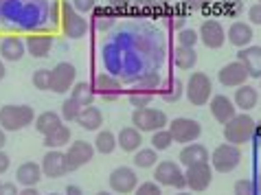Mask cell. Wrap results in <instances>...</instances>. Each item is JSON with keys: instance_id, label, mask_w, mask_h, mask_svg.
<instances>
[{"instance_id": "1", "label": "cell", "mask_w": 261, "mask_h": 195, "mask_svg": "<svg viewBox=\"0 0 261 195\" xmlns=\"http://www.w3.org/2000/svg\"><path fill=\"white\" fill-rule=\"evenodd\" d=\"M35 110L27 103H7L0 107V127L5 132H20L35 123Z\"/></svg>"}, {"instance_id": "2", "label": "cell", "mask_w": 261, "mask_h": 195, "mask_svg": "<svg viewBox=\"0 0 261 195\" xmlns=\"http://www.w3.org/2000/svg\"><path fill=\"white\" fill-rule=\"evenodd\" d=\"M255 127H257V121L252 119L248 112H237L235 117L224 125V141L230 143V145L242 147L255 138Z\"/></svg>"}, {"instance_id": "3", "label": "cell", "mask_w": 261, "mask_h": 195, "mask_svg": "<svg viewBox=\"0 0 261 195\" xmlns=\"http://www.w3.org/2000/svg\"><path fill=\"white\" fill-rule=\"evenodd\" d=\"M60 26H62V33L64 38L68 40H82L90 29V22L86 20V16H82L72 3L68 0H62L60 3Z\"/></svg>"}, {"instance_id": "4", "label": "cell", "mask_w": 261, "mask_h": 195, "mask_svg": "<svg viewBox=\"0 0 261 195\" xmlns=\"http://www.w3.org/2000/svg\"><path fill=\"white\" fill-rule=\"evenodd\" d=\"M185 97L195 107L206 105L213 99V79L202 70H193L191 77L185 81Z\"/></svg>"}, {"instance_id": "5", "label": "cell", "mask_w": 261, "mask_h": 195, "mask_svg": "<svg viewBox=\"0 0 261 195\" xmlns=\"http://www.w3.org/2000/svg\"><path fill=\"white\" fill-rule=\"evenodd\" d=\"M242 164V147L224 141L211 151V167L217 173H230Z\"/></svg>"}, {"instance_id": "6", "label": "cell", "mask_w": 261, "mask_h": 195, "mask_svg": "<svg viewBox=\"0 0 261 195\" xmlns=\"http://www.w3.org/2000/svg\"><path fill=\"white\" fill-rule=\"evenodd\" d=\"M132 125L136 129H141V132H158V129H165L169 125V119H167V114L163 110H158V107H139V110L132 112Z\"/></svg>"}, {"instance_id": "7", "label": "cell", "mask_w": 261, "mask_h": 195, "mask_svg": "<svg viewBox=\"0 0 261 195\" xmlns=\"http://www.w3.org/2000/svg\"><path fill=\"white\" fill-rule=\"evenodd\" d=\"M167 129L173 136V143H180V145H189V143H198V138L202 136V125L200 121L189 119V117H176L169 121Z\"/></svg>"}, {"instance_id": "8", "label": "cell", "mask_w": 261, "mask_h": 195, "mask_svg": "<svg viewBox=\"0 0 261 195\" xmlns=\"http://www.w3.org/2000/svg\"><path fill=\"white\" fill-rule=\"evenodd\" d=\"M154 180L161 186H173L178 191L187 189L185 169L180 167V162H173V160H158L154 169Z\"/></svg>"}, {"instance_id": "9", "label": "cell", "mask_w": 261, "mask_h": 195, "mask_svg": "<svg viewBox=\"0 0 261 195\" xmlns=\"http://www.w3.org/2000/svg\"><path fill=\"white\" fill-rule=\"evenodd\" d=\"M77 83V68L70 62H60L50 68V92L66 95Z\"/></svg>"}, {"instance_id": "10", "label": "cell", "mask_w": 261, "mask_h": 195, "mask_svg": "<svg viewBox=\"0 0 261 195\" xmlns=\"http://www.w3.org/2000/svg\"><path fill=\"white\" fill-rule=\"evenodd\" d=\"M92 88H95L97 99L103 101H117L121 99V95H125V88H123V81L119 77H114L110 73H97L92 77Z\"/></svg>"}, {"instance_id": "11", "label": "cell", "mask_w": 261, "mask_h": 195, "mask_svg": "<svg viewBox=\"0 0 261 195\" xmlns=\"http://www.w3.org/2000/svg\"><path fill=\"white\" fill-rule=\"evenodd\" d=\"M139 176H136V171L132 167H125V164H121V167L112 169L110 178H108V186H110L112 193L117 195H129L136 191V186H139Z\"/></svg>"}, {"instance_id": "12", "label": "cell", "mask_w": 261, "mask_h": 195, "mask_svg": "<svg viewBox=\"0 0 261 195\" xmlns=\"http://www.w3.org/2000/svg\"><path fill=\"white\" fill-rule=\"evenodd\" d=\"M213 167L211 162H200V164H191L185 167V180H187V189L191 193H202L206 191L213 182Z\"/></svg>"}, {"instance_id": "13", "label": "cell", "mask_w": 261, "mask_h": 195, "mask_svg": "<svg viewBox=\"0 0 261 195\" xmlns=\"http://www.w3.org/2000/svg\"><path fill=\"white\" fill-rule=\"evenodd\" d=\"M64 154H66L68 171H77V169H82L84 164H88L92 158H95L97 149H95V145H92V143H88V141H72Z\"/></svg>"}, {"instance_id": "14", "label": "cell", "mask_w": 261, "mask_h": 195, "mask_svg": "<svg viewBox=\"0 0 261 195\" xmlns=\"http://www.w3.org/2000/svg\"><path fill=\"white\" fill-rule=\"evenodd\" d=\"M198 33H200V42L204 44L206 48H222L224 46V42H226V31H224V26L220 20H215V18H208L204 20V22L200 24L198 29Z\"/></svg>"}, {"instance_id": "15", "label": "cell", "mask_w": 261, "mask_h": 195, "mask_svg": "<svg viewBox=\"0 0 261 195\" xmlns=\"http://www.w3.org/2000/svg\"><path fill=\"white\" fill-rule=\"evenodd\" d=\"M250 79L248 70L244 68V64L239 60H233L230 64L220 68V73H217V81H220L224 88H239V86H244L246 81Z\"/></svg>"}, {"instance_id": "16", "label": "cell", "mask_w": 261, "mask_h": 195, "mask_svg": "<svg viewBox=\"0 0 261 195\" xmlns=\"http://www.w3.org/2000/svg\"><path fill=\"white\" fill-rule=\"evenodd\" d=\"M42 171L44 176L50 180H57V178H64L68 173V162H66V154L60 149H50L42 158Z\"/></svg>"}, {"instance_id": "17", "label": "cell", "mask_w": 261, "mask_h": 195, "mask_svg": "<svg viewBox=\"0 0 261 195\" xmlns=\"http://www.w3.org/2000/svg\"><path fill=\"white\" fill-rule=\"evenodd\" d=\"M208 110H211L213 119L220 123V125H226V123L239 112L233 97H226V95H213V99L208 101Z\"/></svg>"}, {"instance_id": "18", "label": "cell", "mask_w": 261, "mask_h": 195, "mask_svg": "<svg viewBox=\"0 0 261 195\" xmlns=\"http://www.w3.org/2000/svg\"><path fill=\"white\" fill-rule=\"evenodd\" d=\"M226 40H228L237 50H242V48H246V46L252 44V40H255V29H252L250 22H244V20H235V22L228 26V31H226Z\"/></svg>"}, {"instance_id": "19", "label": "cell", "mask_w": 261, "mask_h": 195, "mask_svg": "<svg viewBox=\"0 0 261 195\" xmlns=\"http://www.w3.org/2000/svg\"><path fill=\"white\" fill-rule=\"evenodd\" d=\"M27 42V53L35 57V60H44L50 55V50L55 46V40L50 33H31L24 38Z\"/></svg>"}, {"instance_id": "20", "label": "cell", "mask_w": 261, "mask_h": 195, "mask_svg": "<svg viewBox=\"0 0 261 195\" xmlns=\"http://www.w3.org/2000/svg\"><path fill=\"white\" fill-rule=\"evenodd\" d=\"M27 53V42L20 35H5L0 38V57L3 62H20Z\"/></svg>"}, {"instance_id": "21", "label": "cell", "mask_w": 261, "mask_h": 195, "mask_svg": "<svg viewBox=\"0 0 261 195\" xmlns=\"http://www.w3.org/2000/svg\"><path fill=\"white\" fill-rule=\"evenodd\" d=\"M117 20H119V16L114 13L112 7H97V9L90 13V29L97 33H108L114 29Z\"/></svg>"}, {"instance_id": "22", "label": "cell", "mask_w": 261, "mask_h": 195, "mask_svg": "<svg viewBox=\"0 0 261 195\" xmlns=\"http://www.w3.org/2000/svg\"><path fill=\"white\" fill-rule=\"evenodd\" d=\"M237 60L248 70L250 79H261V46H246L237 50Z\"/></svg>"}, {"instance_id": "23", "label": "cell", "mask_w": 261, "mask_h": 195, "mask_svg": "<svg viewBox=\"0 0 261 195\" xmlns=\"http://www.w3.org/2000/svg\"><path fill=\"white\" fill-rule=\"evenodd\" d=\"M233 101H235L239 112H250V110H255L259 103V90L250 83H244V86H239V88H235Z\"/></svg>"}, {"instance_id": "24", "label": "cell", "mask_w": 261, "mask_h": 195, "mask_svg": "<svg viewBox=\"0 0 261 195\" xmlns=\"http://www.w3.org/2000/svg\"><path fill=\"white\" fill-rule=\"evenodd\" d=\"M42 176H44L42 164L33 160H27L16 169V182L20 186H35L42 180Z\"/></svg>"}, {"instance_id": "25", "label": "cell", "mask_w": 261, "mask_h": 195, "mask_svg": "<svg viewBox=\"0 0 261 195\" xmlns=\"http://www.w3.org/2000/svg\"><path fill=\"white\" fill-rule=\"evenodd\" d=\"M117 143L121 151H127V154H134L143 147V132L136 129L134 125H127V127H121V132L117 134Z\"/></svg>"}, {"instance_id": "26", "label": "cell", "mask_w": 261, "mask_h": 195, "mask_svg": "<svg viewBox=\"0 0 261 195\" xmlns=\"http://www.w3.org/2000/svg\"><path fill=\"white\" fill-rule=\"evenodd\" d=\"M178 160H180L182 167H191V164L208 162V149L204 145H200V143H189V145H182Z\"/></svg>"}, {"instance_id": "27", "label": "cell", "mask_w": 261, "mask_h": 195, "mask_svg": "<svg viewBox=\"0 0 261 195\" xmlns=\"http://www.w3.org/2000/svg\"><path fill=\"white\" fill-rule=\"evenodd\" d=\"M165 79L158 75V70H154V73H147V75H143L139 77L136 81L132 83V88L129 90H134V92H143V95H151V97H158V92H161V86H163Z\"/></svg>"}, {"instance_id": "28", "label": "cell", "mask_w": 261, "mask_h": 195, "mask_svg": "<svg viewBox=\"0 0 261 195\" xmlns=\"http://www.w3.org/2000/svg\"><path fill=\"white\" fill-rule=\"evenodd\" d=\"M158 97L167 103H176L185 97V81L178 77H167L163 86H161V92H158Z\"/></svg>"}, {"instance_id": "29", "label": "cell", "mask_w": 261, "mask_h": 195, "mask_svg": "<svg viewBox=\"0 0 261 195\" xmlns=\"http://www.w3.org/2000/svg\"><path fill=\"white\" fill-rule=\"evenodd\" d=\"M77 123L82 129H86V132H99L101 125H103V112H101L97 105H88L82 110Z\"/></svg>"}, {"instance_id": "30", "label": "cell", "mask_w": 261, "mask_h": 195, "mask_svg": "<svg viewBox=\"0 0 261 195\" xmlns=\"http://www.w3.org/2000/svg\"><path fill=\"white\" fill-rule=\"evenodd\" d=\"M72 143V132L68 127V123H62L57 129H53V132H48L44 136V147L46 149H62Z\"/></svg>"}, {"instance_id": "31", "label": "cell", "mask_w": 261, "mask_h": 195, "mask_svg": "<svg viewBox=\"0 0 261 195\" xmlns=\"http://www.w3.org/2000/svg\"><path fill=\"white\" fill-rule=\"evenodd\" d=\"M171 60L178 70H193L195 64H198V53H195L193 46H176Z\"/></svg>"}, {"instance_id": "32", "label": "cell", "mask_w": 261, "mask_h": 195, "mask_svg": "<svg viewBox=\"0 0 261 195\" xmlns=\"http://www.w3.org/2000/svg\"><path fill=\"white\" fill-rule=\"evenodd\" d=\"M70 97L77 101L82 107H88V105H95L97 95H95V88H92V81H77L70 90Z\"/></svg>"}, {"instance_id": "33", "label": "cell", "mask_w": 261, "mask_h": 195, "mask_svg": "<svg viewBox=\"0 0 261 195\" xmlns=\"http://www.w3.org/2000/svg\"><path fill=\"white\" fill-rule=\"evenodd\" d=\"M62 114L60 112H53V110H46V112H42L35 117V129L42 134V136H46L48 132H53V129H57L62 125Z\"/></svg>"}, {"instance_id": "34", "label": "cell", "mask_w": 261, "mask_h": 195, "mask_svg": "<svg viewBox=\"0 0 261 195\" xmlns=\"http://www.w3.org/2000/svg\"><path fill=\"white\" fill-rule=\"evenodd\" d=\"M92 145H95L97 154H103V156L112 154V151L119 147V143H117V134L110 132V129H99L97 136H95V143H92Z\"/></svg>"}, {"instance_id": "35", "label": "cell", "mask_w": 261, "mask_h": 195, "mask_svg": "<svg viewBox=\"0 0 261 195\" xmlns=\"http://www.w3.org/2000/svg\"><path fill=\"white\" fill-rule=\"evenodd\" d=\"M132 162L136 169H151L158 164V151L154 147H141L132 154Z\"/></svg>"}, {"instance_id": "36", "label": "cell", "mask_w": 261, "mask_h": 195, "mask_svg": "<svg viewBox=\"0 0 261 195\" xmlns=\"http://www.w3.org/2000/svg\"><path fill=\"white\" fill-rule=\"evenodd\" d=\"M82 110H84V107L79 105L72 97L64 99V101H62V107H60L62 121H64V123H77V119H79V114H82Z\"/></svg>"}, {"instance_id": "37", "label": "cell", "mask_w": 261, "mask_h": 195, "mask_svg": "<svg viewBox=\"0 0 261 195\" xmlns=\"http://www.w3.org/2000/svg\"><path fill=\"white\" fill-rule=\"evenodd\" d=\"M173 145V136L169 129H158V132L151 134V147H154L156 151H167Z\"/></svg>"}, {"instance_id": "38", "label": "cell", "mask_w": 261, "mask_h": 195, "mask_svg": "<svg viewBox=\"0 0 261 195\" xmlns=\"http://www.w3.org/2000/svg\"><path fill=\"white\" fill-rule=\"evenodd\" d=\"M176 42H178V46H193L200 42V33H198V29H191V26H185V29H180V31L176 33Z\"/></svg>"}, {"instance_id": "39", "label": "cell", "mask_w": 261, "mask_h": 195, "mask_svg": "<svg viewBox=\"0 0 261 195\" xmlns=\"http://www.w3.org/2000/svg\"><path fill=\"white\" fill-rule=\"evenodd\" d=\"M220 9L226 18H233L237 20L239 16L244 13V0H222L220 3Z\"/></svg>"}, {"instance_id": "40", "label": "cell", "mask_w": 261, "mask_h": 195, "mask_svg": "<svg viewBox=\"0 0 261 195\" xmlns=\"http://www.w3.org/2000/svg\"><path fill=\"white\" fill-rule=\"evenodd\" d=\"M31 83L35 90H50V70L48 68H38L31 77Z\"/></svg>"}, {"instance_id": "41", "label": "cell", "mask_w": 261, "mask_h": 195, "mask_svg": "<svg viewBox=\"0 0 261 195\" xmlns=\"http://www.w3.org/2000/svg\"><path fill=\"white\" fill-rule=\"evenodd\" d=\"M154 99L156 97H151V95H143V92L127 90V101H129V105H132L134 110H139V107H149Z\"/></svg>"}, {"instance_id": "42", "label": "cell", "mask_w": 261, "mask_h": 195, "mask_svg": "<svg viewBox=\"0 0 261 195\" xmlns=\"http://www.w3.org/2000/svg\"><path fill=\"white\" fill-rule=\"evenodd\" d=\"M233 193L235 195H257V182L255 180H248V178L237 180L233 186Z\"/></svg>"}, {"instance_id": "43", "label": "cell", "mask_w": 261, "mask_h": 195, "mask_svg": "<svg viewBox=\"0 0 261 195\" xmlns=\"http://www.w3.org/2000/svg\"><path fill=\"white\" fill-rule=\"evenodd\" d=\"M134 195H163V186L156 180H147V182H141L136 186Z\"/></svg>"}, {"instance_id": "44", "label": "cell", "mask_w": 261, "mask_h": 195, "mask_svg": "<svg viewBox=\"0 0 261 195\" xmlns=\"http://www.w3.org/2000/svg\"><path fill=\"white\" fill-rule=\"evenodd\" d=\"M72 7L82 13V16H86V13H92L99 7V0H70Z\"/></svg>"}, {"instance_id": "45", "label": "cell", "mask_w": 261, "mask_h": 195, "mask_svg": "<svg viewBox=\"0 0 261 195\" xmlns=\"http://www.w3.org/2000/svg\"><path fill=\"white\" fill-rule=\"evenodd\" d=\"M246 13H248V22H250L252 26H261V5H259V3L250 5Z\"/></svg>"}, {"instance_id": "46", "label": "cell", "mask_w": 261, "mask_h": 195, "mask_svg": "<svg viewBox=\"0 0 261 195\" xmlns=\"http://www.w3.org/2000/svg\"><path fill=\"white\" fill-rule=\"evenodd\" d=\"M213 0H182V5L187 7V9L191 11H202V9H208L211 7Z\"/></svg>"}, {"instance_id": "47", "label": "cell", "mask_w": 261, "mask_h": 195, "mask_svg": "<svg viewBox=\"0 0 261 195\" xmlns=\"http://www.w3.org/2000/svg\"><path fill=\"white\" fill-rule=\"evenodd\" d=\"M20 189L16 186V182H3V186H0V195H18Z\"/></svg>"}, {"instance_id": "48", "label": "cell", "mask_w": 261, "mask_h": 195, "mask_svg": "<svg viewBox=\"0 0 261 195\" xmlns=\"http://www.w3.org/2000/svg\"><path fill=\"white\" fill-rule=\"evenodd\" d=\"M11 167V158L9 154H5V151H0V176H5L7 171Z\"/></svg>"}, {"instance_id": "49", "label": "cell", "mask_w": 261, "mask_h": 195, "mask_svg": "<svg viewBox=\"0 0 261 195\" xmlns=\"http://www.w3.org/2000/svg\"><path fill=\"white\" fill-rule=\"evenodd\" d=\"M169 26L178 29V31H180V29H185L187 26V16H171L169 18Z\"/></svg>"}, {"instance_id": "50", "label": "cell", "mask_w": 261, "mask_h": 195, "mask_svg": "<svg viewBox=\"0 0 261 195\" xmlns=\"http://www.w3.org/2000/svg\"><path fill=\"white\" fill-rule=\"evenodd\" d=\"M134 0H108V5L112 7V9H117V11H123V9H127L129 5H132Z\"/></svg>"}, {"instance_id": "51", "label": "cell", "mask_w": 261, "mask_h": 195, "mask_svg": "<svg viewBox=\"0 0 261 195\" xmlns=\"http://www.w3.org/2000/svg\"><path fill=\"white\" fill-rule=\"evenodd\" d=\"M147 3H149V9L151 11H158V9H167V7H169L171 5V0H147Z\"/></svg>"}, {"instance_id": "52", "label": "cell", "mask_w": 261, "mask_h": 195, "mask_svg": "<svg viewBox=\"0 0 261 195\" xmlns=\"http://www.w3.org/2000/svg\"><path fill=\"white\" fill-rule=\"evenodd\" d=\"M64 195H84V191L79 184H68L66 189H64Z\"/></svg>"}, {"instance_id": "53", "label": "cell", "mask_w": 261, "mask_h": 195, "mask_svg": "<svg viewBox=\"0 0 261 195\" xmlns=\"http://www.w3.org/2000/svg\"><path fill=\"white\" fill-rule=\"evenodd\" d=\"M18 195H40V191L35 186H24V189H20Z\"/></svg>"}, {"instance_id": "54", "label": "cell", "mask_w": 261, "mask_h": 195, "mask_svg": "<svg viewBox=\"0 0 261 195\" xmlns=\"http://www.w3.org/2000/svg\"><path fill=\"white\" fill-rule=\"evenodd\" d=\"M252 141H257V145H261V121H257V127H255V138Z\"/></svg>"}, {"instance_id": "55", "label": "cell", "mask_w": 261, "mask_h": 195, "mask_svg": "<svg viewBox=\"0 0 261 195\" xmlns=\"http://www.w3.org/2000/svg\"><path fill=\"white\" fill-rule=\"evenodd\" d=\"M7 145V132L3 127H0V151H3V147Z\"/></svg>"}, {"instance_id": "56", "label": "cell", "mask_w": 261, "mask_h": 195, "mask_svg": "<svg viewBox=\"0 0 261 195\" xmlns=\"http://www.w3.org/2000/svg\"><path fill=\"white\" fill-rule=\"evenodd\" d=\"M5 75H7V66H5V62L0 60V81L5 79Z\"/></svg>"}, {"instance_id": "57", "label": "cell", "mask_w": 261, "mask_h": 195, "mask_svg": "<svg viewBox=\"0 0 261 195\" xmlns=\"http://www.w3.org/2000/svg\"><path fill=\"white\" fill-rule=\"evenodd\" d=\"M97 195H117V193H112V191H99Z\"/></svg>"}, {"instance_id": "58", "label": "cell", "mask_w": 261, "mask_h": 195, "mask_svg": "<svg viewBox=\"0 0 261 195\" xmlns=\"http://www.w3.org/2000/svg\"><path fill=\"white\" fill-rule=\"evenodd\" d=\"M176 195H193V193H191V191H178Z\"/></svg>"}, {"instance_id": "59", "label": "cell", "mask_w": 261, "mask_h": 195, "mask_svg": "<svg viewBox=\"0 0 261 195\" xmlns=\"http://www.w3.org/2000/svg\"><path fill=\"white\" fill-rule=\"evenodd\" d=\"M48 195H64V193H48Z\"/></svg>"}, {"instance_id": "60", "label": "cell", "mask_w": 261, "mask_h": 195, "mask_svg": "<svg viewBox=\"0 0 261 195\" xmlns=\"http://www.w3.org/2000/svg\"><path fill=\"white\" fill-rule=\"evenodd\" d=\"M259 88H261V79H259Z\"/></svg>"}, {"instance_id": "61", "label": "cell", "mask_w": 261, "mask_h": 195, "mask_svg": "<svg viewBox=\"0 0 261 195\" xmlns=\"http://www.w3.org/2000/svg\"><path fill=\"white\" fill-rule=\"evenodd\" d=\"M257 3H259V5H261V0H257Z\"/></svg>"}, {"instance_id": "62", "label": "cell", "mask_w": 261, "mask_h": 195, "mask_svg": "<svg viewBox=\"0 0 261 195\" xmlns=\"http://www.w3.org/2000/svg\"><path fill=\"white\" fill-rule=\"evenodd\" d=\"M0 186H3V182H0Z\"/></svg>"}]
</instances>
